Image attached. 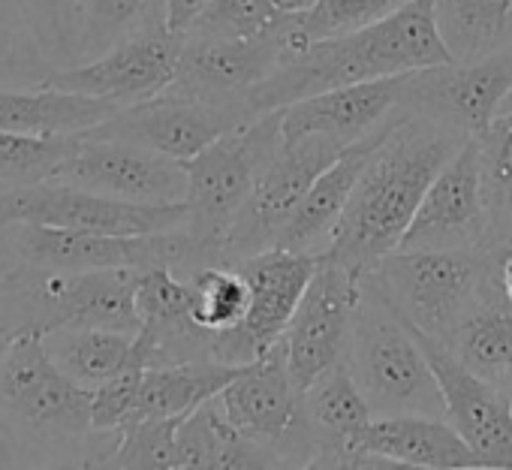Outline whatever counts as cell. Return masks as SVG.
Returning <instances> with one entry per match:
<instances>
[{"instance_id": "cell-39", "label": "cell", "mask_w": 512, "mask_h": 470, "mask_svg": "<svg viewBox=\"0 0 512 470\" xmlns=\"http://www.w3.org/2000/svg\"><path fill=\"white\" fill-rule=\"evenodd\" d=\"M31 326H37L34 305L25 293L19 263H13L7 272H0V356Z\"/></svg>"}, {"instance_id": "cell-23", "label": "cell", "mask_w": 512, "mask_h": 470, "mask_svg": "<svg viewBox=\"0 0 512 470\" xmlns=\"http://www.w3.org/2000/svg\"><path fill=\"white\" fill-rule=\"evenodd\" d=\"M121 106L49 85L0 88V130L28 136H73L109 121Z\"/></svg>"}, {"instance_id": "cell-22", "label": "cell", "mask_w": 512, "mask_h": 470, "mask_svg": "<svg viewBox=\"0 0 512 470\" xmlns=\"http://www.w3.org/2000/svg\"><path fill=\"white\" fill-rule=\"evenodd\" d=\"M284 467L281 455L241 434L217 404V395L178 422L175 470H269Z\"/></svg>"}, {"instance_id": "cell-24", "label": "cell", "mask_w": 512, "mask_h": 470, "mask_svg": "<svg viewBox=\"0 0 512 470\" xmlns=\"http://www.w3.org/2000/svg\"><path fill=\"white\" fill-rule=\"evenodd\" d=\"M241 371V365H226L217 359H193L145 368L139 404L130 422L139 419H184L199 404L220 395V389ZM127 422V425H130Z\"/></svg>"}, {"instance_id": "cell-45", "label": "cell", "mask_w": 512, "mask_h": 470, "mask_svg": "<svg viewBox=\"0 0 512 470\" xmlns=\"http://www.w3.org/2000/svg\"><path fill=\"white\" fill-rule=\"evenodd\" d=\"M491 254H494V257H500V254H512V217L503 223L500 239H497V248H494Z\"/></svg>"}, {"instance_id": "cell-20", "label": "cell", "mask_w": 512, "mask_h": 470, "mask_svg": "<svg viewBox=\"0 0 512 470\" xmlns=\"http://www.w3.org/2000/svg\"><path fill=\"white\" fill-rule=\"evenodd\" d=\"M347 446L392 458L404 470H485L446 416H374Z\"/></svg>"}, {"instance_id": "cell-29", "label": "cell", "mask_w": 512, "mask_h": 470, "mask_svg": "<svg viewBox=\"0 0 512 470\" xmlns=\"http://www.w3.org/2000/svg\"><path fill=\"white\" fill-rule=\"evenodd\" d=\"M160 25H166V0H85L79 64Z\"/></svg>"}, {"instance_id": "cell-31", "label": "cell", "mask_w": 512, "mask_h": 470, "mask_svg": "<svg viewBox=\"0 0 512 470\" xmlns=\"http://www.w3.org/2000/svg\"><path fill=\"white\" fill-rule=\"evenodd\" d=\"M76 148H79V133L28 136V133L0 130V190L52 181Z\"/></svg>"}, {"instance_id": "cell-10", "label": "cell", "mask_w": 512, "mask_h": 470, "mask_svg": "<svg viewBox=\"0 0 512 470\" xmlns=\"http://www.w3.org/2000/svg\"><path fill=\"white\" fill-rule=\"evenodd\" d=\"M347 148L338 139L329 136H302L293 142H284L275 160L266 166V172L256 181L250 199L232 220L223 248L220 263H232L250 254H260L275 248L281 229L311 190V184L320 178L323 169H329Z\"/></svg>"}, {"instance_id": "cell-2", "label": "cell", "mask_w": 512, "mask_h": 470, "mask_svg": "<svg viewBox=\"0 0 512 470\" xmlns=\"http://www.w3.org/2000/svg\"><path fill=\"white\" fill-rule=\"evenodd\" d=\"M440 64H452V55L437 31L431 0H410L383 22L317 40L290 55L266 82L244 94V106L250 115H263L323 91Z\"/></svg>"}, {"instance_id": "cell-42", "label": "cell", "mask_w": 512, "mask_h": 470, "mask_svg": "<svg viewBox=\"0 0 512 470\" xmlns=\"http://www.w3.org/2000/svg\"><path fill=\"white\" fill-rule=\"evenodd\" d=\"M13 263H19V257H16V251H13L10 223H0V272H7Z\"/></svg>"}, {"instance_id": "cell-41", "label": "cell", "mask_w": 512, "mask_h": 470, "mask_svg": "<svg viewBox=\"0 0 512 470\" xmlns=\"http://www.w3.org/2000/svg\"><path fill=\"white\" fill-rule=\"evenodd\" d=\"M494 287H497L500 302L512 308V254H500L494 260Z\"/></svg>"}, {"instance_id": "cell-38", "label": "cell", "mask_w": 512, "mask_h": 470, "mask_svg": "<svg viewBox=\"0 0 512 470\" xmlns=\"http://www.w3.org/2000/svg\"><path fill=\"white\" fill-rule=\"evenodd\" d=\"M142 377H145V368L130 365L127 371H121L118 377H112L94 389V401H91V431L94 434H115L133 419L139 392H142Z\"/></svg>"}, {"instance_id": "cell-44", "label": "cell", "mask_w": 512, "mask_h": 470, "mask_svg": "<svg viewBox=\"0 0 512 470\" xmlns=\"http://www.w3.org/2000/svg\"><path fill=\"white\" fill-rule=\"evenodd\" d=\"M275 7L290 13V16H302V13H311L317 7V0H275Z\"/></svg>"}, {"instance_id": "cell-26", "label": "cell", "mask_w": 512, "mask_h": 470, "mask_svg": "<svg viewBox=\"0 0 512 470\" xmlns=\"http://www.w3.org/2000/svg\"><path fill=\"white\" fill-rule=\"evenodd\" d=\"M46 353L52 362L79 386L97 389L118 377L130 365H142L136 350V335L112 329H49L43 332Z\"/></svg>"}, {"instance_id": "cell-19", "label": "cell", "mask_w": 512, "mask_h": 470, "mask_svg": "<svg viewBox=\"0 0 512 470\" xmlns=\"http://www.w3.org/2000/svg\"><path fill=\"white\" fill-rule=\"evenodd\" d=\"M410 73L359 82L335 91H323L281 109L284 142L302 136H329L344 145H356L386 127L398 112Z\"/></svg>"}, {"instance_id": "cell-8", "label": "cell", "mask_w": 512, "mask_h": 470, "mask_svg": "<svg viewBox=\"0 0 512 470\" xmlns=\"http://www.w3.org/2000/svg\"><path fill=\"white\" fill-rule=\"evenodd\" d=\"M479 136H470L428 184L398 251H494Z\"/></svg>"}, {"instance_id": "cell-33", "label": "cell", "mask_w": 512, "mask_h": 470, "mask_svg": "<svg viewBox=\"0 0 512 470\" xmlns=\"http://www.w3.org/2000/svg\"><path fill=\"white\" fill-rule=\"evenodd\" d=\"M193 281V320L205 332H229L235 329L250 308V284L235 266L214 263L202 266L190 275Z\"/></svg>"}, {"instance_id": "cell-5", "label": "cell", "mask_w": 512, "mask_h": 470, "mask_svg": "<svg viewBox=\"0 0 512 470\" xmlns=\"http://www.w3.org/2000/svg\"><path fill=\"white\" fill-rule=\"evenodd\" d=\"M284 145L281 109L263 112L232 133L211 142L193 160H187L190 190H187V229L205 248L211 266L220 263L223 239L250 199L256 181L275 160Z\"/></svg>"}, {"instance_id": "cell-25", "label": "cell", "mask_w": 512, "mask_h": 470, "mask_svg": "<svg viewBox=\"0 0 512 470\" xmlns=\"http://www.w3.org/2000/svg\"><path fill=\"white\" fill-rule=\"evenodd\" d=\"M302 413L317 437V455L347 446V440L374 419V410L359 389L347 359L332 365L311 386L302 389Z\"/></svg>"}, {"instance_id": "cell-3", "label": "cell", "mask_w": 512, "mask_h": 470, "mask_svg": "<svg viewBox=\"0 0 512 470\" xmlns=\"http://www.w3.org/2000/svg\"><path fill=\"white\" fill-rule=\"evenodd\" d=\"M491 251H392L365 281L419 332L449 344L452 335L488 302H500Z\"/></svg>"}, {"instance_id": "cell-34", "label": "cell", "mask_w": 512, "mask_h": 470, "mask_svg": "<svg viewBox=\"0 0 512 470\" xmlns=\"http://www.w3.org/2000/svg\"><path fill=\"white\" fill-rule=\"evenodd\" d=\"M181 419H139L115 431L112 449L97 467L112 470H175V434Z\"/></svg>"}, {"instance_id": "cell-16", "label": "cell", "mask_w": 512, "mask_h": 470, "mask_svg": "<svg viewBox=\"0 0 512 470\" xmlns=\"http://www.w3.org/2000/svg\"><path fill=\"white\" fill-rule=\"evenodd\" d=\"M359 293L362 278L338 263L320 260L284 332L290 374L299 389L311 386L323 371L347 359Z\"/></svg>"}, {"instance_id": "cell-13", "label": "cell", "mask_w": 512, "mask_h": 470, "mask_svg": "<svg viewBox=\"0 0 512 470\" xmlns=\"http://www.w3.org/2000/svg\"><path fill=\"white\" fill-rule=\"evenodd\" d=\"M299 16L284 34L263 40H202L184 37L175 79L166 91L208 103H241L250 88L266 82L290 55L302 52Z\"/></svg>"}, {"instance_id": "cell-14", "label": "cell", "mask_w": 512, "mask_h": 470, "mask_svg": "<svg viewBox=\"0 0 512 470\" xmlns=\"http://www.w3.org/2000/svg\"><path fill=\"white\" fill-rule=\"evenodd\" d=\"M181 43L184 34H175L169 25L148 28L85 64L52 70L43 85L70 94L112 100L124 109L151 100L172 85Z\"/></svg>"}, {"instance_id": "cell-17", "label": "cell", "mask_w": 512, "mask_h": 470, "mask_svg": "<svg viewBox=\"0 0 512 470\" xmlns=\"http://www.w3.org/2000/svg\"><path fill=\"white\" fill-rule=\"evenodd\" d=\"M509 91H512V43L470 64L452 61V64L410 73L401 109H407L410 115H425L452 124L476 136L494 121Z\"/></svg>"}, {"instance_id": "cell-11", "label": "cell", "mask_w": 512, "mask_h": 470, "mask_svg": "<svg viewBox=\"0 0 512 470\" xmlns=\"http://www.w3.org/2000/svg\"><path fill=\"white\" fill-rule=\"evenodd\" d=\"M226 266H235L250 284V308L235 329L214 335V359L226 365H247L284 338L320 257L269 248Z\"/></svg>"}, {"instance_id": "cell-30", "label": "cell", "mask_w": 512, "mask_h": 470, "mask_svg": "<svg viewBox=\"0 0 512 470\" xmlns=\"http://www.w3.org/2000/svg\"><path fill=\"white\" fill-rule=\"evenodd\" d=\"M296 16L275 7V0H211L190 22L184 37L202 40H263L284 34Z\"/></svg>"}, {"instance_id": "cell-32", "label": "cell", "mask_w": 512, "mask_h": 470, "mask_svg": "<svg viewBox=\"0 0 512 470\" xmlns=\"http://www.w3.org/2000/svg\"><path fill=\"white\" fill-rule=\"evenodd\" d=\"M52 70L22 0H0V88L43 85Z\"/></svg>"}, {"instance_id": "cell-1", "label": "cell", "mask_w": 512, "mask_h": 470, "mask_svg": "<svg viewBox=\"0 0 512 470\" xmlns=\"http://www.w3.org/2000/svg\"><path fill=\"white\" fill-rule=\"evenodd\" d=\"M470 136L452 124L401 109L374 145L320 260L365 278L383 257L398 251L428 184Z\"/></svg>"}, {"instance_id": "cell-4", "label": "cell", "mask_w": 512, "mask_h": 470, "mask_svg": "<svg viewBox=\"0 0 512 470\" xmlns=\"http://www.w3.org/2000/svg\"><path fill=\"white\" fill-rule=\"evenodd\" d=\"M347 365L374 416H446L437 374L404 317L362 278Z\"/></svg>"}, {"instance_id": "cell-9", "label": "cell", "mask_w": 512, "mask_h": 470, "mask_svg": "<svg viewBox=\"0 0 512 470\" xmlns=\"http://www.w3.org/2000/svg\"><path fill=\"white\" fill-rule=\"evenodd\" d=\"M187 217V202L145 205L58 181L0 190V223H43L97 235H151L181 229Z\"/></svg>"}, {"instance_id": "cell-43", "label": "cell", "mask_w": 512, "mask_h": 470, "mask_svg": "<svg viewBox=\"0 0 512 470\" xmlns=\"http://www.w3.org/2000/svg\"><path fill=\"white\" fill-rule=\"evenodd\" d=\"M16 464V446L10 440V431L0 425V467H13Z\"/></svg>"}, {"instance_id": "cell-37", "label": "cell", "mask_w": 512, "mask_h": 470, "mask_svg": "<svg viewBox=\"0 0 512 470\" xmlns=\"http://www.w3.org/2000/svg\"><path fill=\"white\" fill-rule=\"evenodd\" d=\"M407 4L410 0H317L311 13L299 16V37L305 40V46H311L326 37L353 34L359 28L383 22Z\"/></svg>"}, {"instance_id": "cell-28", "label": "cell", "mask_w": 512, "mask_h": 470, "mask_svg": "<svg viewBox=\"0 0 512 470\" xmlns=\"http://www.w3.org/2000/svg\"><path fill=\"white\" fill-rule=\"evenodd\" d=\"M446 347L470 371L503 389L512 377V308L506 302H488L452 335Z\"/></svg>"}, {"instance_id": "cell-12", "label": "cell", "mask_w": 512, "mask_h": 470, "mask_svg": "<svg viewBox=\"0 0 512 470\" xmlns=\"http://www.w3.org/2000/svg\"><path fill=\"white\" fill-rule=\"evenodd\" d=\"M250 118L256 115H250L241 103H208L163 91L151 100L118 109L109 121L85 130L82 136L133 142L187 163Z\"/></svg>"}, {"instance_id": "cell-47", "label": "cell", "mask_w": 512, "mask_h": 470, "mask_svg": "<svg viewBox=\"0 0 512 470\" xmlns=\"http://www.w3.org/2000/svg\"><path fill=\"white\" fill-rule=\"evenodd\" d=\"M503 392H506V395H509V404H512V377H509V383H506V386H503Z\"/></svg>"}, {"instance_id": "cell-27", "label": "cell", "mask_w": 512, "mask_h": 470, "mask_svg": "<svg viewBox=\"0 0 512 470\" xmlns=\"http://www.w3.org/2000/svg\"><path fill=\"white\" fill-rule=\"evenodd\" d=\"M431 7L455 64L479 61L512 43V0H431Z\"/></svg>"}, {"instance_id": "cell-6", "label": "cell", "mask_w": 512, "mask_h": 470, "mask_svg": "<svg viewBox=\"0 0 512 470\" xmlns=\"http://www.w3.org/2000/svg\"><path fill=\"white\" fill-rule=\"evenodd\" d=\"M226 419L247 437L272 446L284 467H311L317 437L302 413V389L287 362L284 338L241 371L217 395Z\"/></svg>"}, {"instance_id": "cell-46", "label": "cell", "mask_w": 512, "mask_h": 470, "mask_svg": "<svg viewBox=\"0 0 512 470\" xmlns=\"http://www.w3.org/2000/svg\"><path fill=\"white\" fill-rule=\"evenodd\" d=\"M503 112H512V91L506 94V100L500 103V109H497V115H503Z\"/></svg>"}, {"instance_id": "cell-21", "label": "cell", "mask_w": 512, "mask_h": 470, "mask_svg": "<svg viewBox=\"0 0 512 470\" xmlns=\"http://www.w3.org/2000/svg\"><path fill=\"white\" fill-rule=\"evenodd\" d=\"M389 124L380 127L374 136H368V139L356 142L353 148H347L329 169L320 172V178L311 184V190L305 193V199L299 202V208L293 211V217L281 229L275 248L320 257L332 245L335 226H338V220H341V214H344V208H347V202L353 196V187H356V181H359V175H362L374 145L389 130Z\"/></svg>"}, {"instance_id": "cell-40", "label": "cell", "mask_w": 512, "mask_h": 470, "mask_svg": "<svg viewBox=\"0 0 512 470\" xmlns=\"http://www.w3.org/2000/svg\"><path fill=\"white\" fill-rule=\"evenodd\" d=\"M211 4V0H166V25L175 34H184L190 22Z\"/></svg>"}, {"instance_id": "cell-15", "label": "cell", "mask_w": 512, "mask_h": 470, "mask_svg": "<svg viewBox=\"0 0 512 470\" xmlns=\"http://www.w3.org/2000/svg\"><path fill=\"white\" fill-rule=\"evenodd\" d=\"M58 184H73L82 190L145 202L172 205L187 202L190 175L187 163L166 157L160 151L118 142V139H88L79 133V148L52 178Z\"/></svg>"}, {"instance_id": "cell-7", "label": "cell", "mask_w": 512, "mask_h": 470, "mask_svg": "<svg viewBox=\"0 0 512 470\" xmlns=\"http://www.w3.org/2000/svg\"><path fill=\"white\" fill-rule=\"evenodd\" d=\"M94 389L70 380L46 353L43 329H25L0 356V416L55 440H79L91 431Z\"/></svg>"}, {"instance_id": "cell-18", "label": "cell", "mask_w": 512, "mask_h": 470, "mask_svg": "<svg viewBox=\"0 0 512 470\" xmlns=\"http://www.w3.org/2000/svg\"><path fill=\"white\" fill-rule=\"evenodd\" d=\"M407 323V320H404ZM410 326V323H407ZM419 338L446 401V419L470 443L485 470H512V404L509 395L470 371L446 344L410 326Z\"/></svg>"}, {"instance_id": "cell-36", "label": "cell", "mask_w": 512, "mask_h": 470, "mask_svg": "<svg viewBox=\"0 0 512 470\" xmlns=\"http://www.w3.org/2000/svg\"><path fill=\"white\" fill-rule=\"evenodd\" d=\"M482 151V172H485V193L494 217V229L500 239L503 223L512 217V112L494 115V121L476 133ZM494 239V248H497Z\"/></svg>"}, {"instance_id": "cell-35", "label": "cell", "mask_w": 512, "mask_h": 470, "mask_svg": "<svg viewBox=\"0 0 512 470\" xmlns=\"http://www.w3.org/2000/svg\"><path fill=\"white\" fill-rule=\"evenodd\" d=\"M22 7L55 70L76 67L82 52L85 0H22Z\"/></svg>"}]
</instances>
